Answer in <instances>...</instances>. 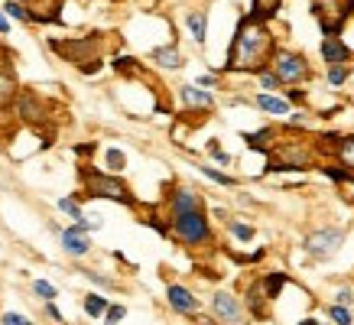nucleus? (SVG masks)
I'll return each instance as SVG.
<instances>
[{"mask_svg": "<svg viewBox=\"0 0 354 325\" xmlns=\"http://www.w3.org/2000/svg\"><path fill=\"white\" fill-rule=\"evenodd\" d=\"M273 53H277V43H273V32H270L267 23L244 17L237 23L234 39H231L225 72H263Z\"/></svg>", "mask_w": 354, "mask_h": 325, "instance_id": "nucleus-1", "label": "nucleus"}, {"mask_svg": "<svg viewBox=\"0 0 354 325\" xmlns=\"http://www.w3.org/2000/svg\"><path fill=\"white\" fill-rule=\"evenodd\" d=\"M82 183H85L88 198H108V202H120V205H137L133 192L127 189V183L114 173H97L91 166H82Z\"/></svg>", "mask_w": 354, "mask_h": 325, "instance_id": "nucleus-2", "label": "nucleus"}, {"mask_svg": "<svg viewBox=\"0 0 354 325\" xmlns=\"http://www.w3.org/2000/svg\"><path fill=\"white\" fill-rule=\"evenodd\" d=\"M172 238L185 244V248H202L212 241V225L205 212H189V215H172Z\"/></svg>", "mask_w": 354, "mask_h": 325, "instance_id": "nucleus-3", "label": "nucleus"}, {"mask_svg": "<svg viewBox=\"0 0 354 325\" xmlns=\"http://www.w3.org/2000/svg\"><path fill=\"white\" fill-rule=\"evenodd\" d=\"M101 43H104V36L101 32H91V36H85V39H53V53L62 55L65 62L72 65H88L95 62V59H101Z\"/></svg>", "mask_w": 354, "mask_h": 325, "instance_id": "nucleus-4", "label": "nucleus"}, {"mask_svg": "<svg viewBox=\"0 0 354 325\" xmlns=\"http://www.w3.org/2000/svg\"><path fill=\"white\" fill-rule=\"evenodd\" d=\"M312 13L319 17L325 36H338L344 20L354 13V0H312Z\"/></svg>", "mask_w": 354, "mask_h": 325, "instance_id": "nucleus-5", "label": "nucleus"}, {"mask_svg": "<svg viewBox=\"0 0 354 325\" xmlns=\"http://www.w3.org/2000/svg\"><path fill=\"white\" fill-rule=\"evenodd\" d=\"M273 75L279 78V85L296 88L299 82L309 78V62H306V55L292 53V49H277L273 53Z\"/></svg>", "mask_w": 354, "mask_h": 325, "instance_id": "nucleus-6", "label": "nucleus"}, {"mask_svg": "<svg viewBox=\"0 0 354 325\" xmlns=\"http://www.w3.org/2000/svg\"><path fill=\"white\" fill-rule=\"evenodd\" d=\"M344 244V228H315L309 238H306V250H309L315 260H328L335 257Z\"/></svg>", "mask_w": 354, "mask_h": 325, "instance_id": "nucleus-7", "label": "nucleus"}, {"mask_svg": "<svg viewBox=\"0 0 354 325\" xmlns=\"http://www.w3.org/2000/svg\"><path fill=\"white\" fill-rule=\"evenodd\" d=\"M277 162H270V173H290V169H309L315 156H312L309 143H286L277 147Z\"/></svg>", "mask_w": 354, "mask_h": 325, "instance_id": "nucleus-8", "label": "nucleus"}, {"mask_svg": "<svg viewBox=\"0 0 354 325\" xmlns=\"http://www.w3.org/2000/svg\"><path fill=\"white\" fill-rule=\"evenodd\" d=\"M212 315L221 325H244V303L237 299L234 292L215 290L212 292Z\"/></svg>", "mask_w": 354, "mask_h": 325, "instance_id": "nucleus-9", "label": "nucleus"}, {"mask_svg": "<svg viewBox=\"0 0 354 325\" xmlns=\"http://www.w3.org/2000/svg\"><path fill=\"white\" fill-rule=\"evenodd\" d=\"M13 108H17V118L23 120V124H30V127H43L46 124V101L36 91H20L17 95V101H13Z\"/></svg>", "mask_w": 354, "mask_h": 325, "instance_id": "nucleus-10", "label": "nucleus"}, {"mask_svg": "<svg viewBox=\"0 0 354 325\" xmlns=\"http://www.w3.org/2000/svg\"><path fill=\"white\" fill-rule=\"evenodd\" d=\"M59 241H62V248H65L68 257H85V254H91V241H88V221L85 218H82L78 225L59 231Z\"/></svg>", "mask_w": 354, "mask_h": 325, "instance_id": "nucleus-11", "label": "nucleus"}, {"mask_svg": "<svg viewBox=\"0 0 354 325\" xmlns=\"http://www.w3.org/2000/svg\"><path fill=\"white\" fill-rule=\"evenodd\" d=\"M166 303H169L172 313H179V315H198V296H195L192 290H185L183 283H169L166 286Z\"/></svg>", "mask_w": 354, "mask_h": 325, "instance_id": "nucleus-12", "label": "nucleus"}, {"mask_svg": "<svg viewBox=\"0 0 354 325\" xmlns=\"http://www.w3.org/2000/svg\"><path fill=\"white\" fill-rule=\"evenodd\" d=\"M189 212H205L202 195L195 192V189H189V185L172 189V195H169V215H189Z\"/></svg>", "mask_w": 354, "mask_h": 325, "instance_id": "nucleus-13", "label": "nucleus"}, {"mask_svg": "<svg viewBox=\"0 0 354 325\" xmlns=\"http://www.w3.org/2000/svg\"><path fill=\"white\" fill-rule=\"evenodd\" d=\"M179 98H183L185 111H212L215 108V95L205 91V88H198V85H183L179 88Z\"/></svg>", "mask_w": 354, "mask_h": 325, "instance_id": "nucleus-14", "label": "nucleus"}, {"mask_svg": "<svg viewBox=\"0 0 354 325\" xmlns=\"http://www.w3.org/2000/svg\"><path fill=\"white\" fill-rule=\"evenodd\" d=\"M150 59L160 65V68H183V65H185V55L179 53V46H176V43L156 46V49L150 53Z\"/></svg>", "mask_w": 354, "mask_h": 325, "instance_id": "nucleus-15", "label": "nucleus"}, {"mask_svg": "<svg viewBox=\"0 0 354 325\" xmlns=\"http://www.w3.org/2000/svg\"><path fill=\"white\" fill-rule=\"evenodd\" d=\"M322 59L328 65H348L351 62V49L338 39V36H325V43H322Z\"/></svg>", "mask_w": 354, "mask_h": 325, "instance_id": "nucleus-16", "label": "nucleus"}, {"mask_svg": "<svg viewBox=\"0 0 354 325\" xmlns=\"http://www.w3.org/2000/svg\"><path fill=\"white\" fill-rule=\"evenodd\" d=\"M20 95V85H17V75H13L7 65H0V111L13 108V101Z\"/></svg>", "mask_w": 354, "mask_h": 325, "instance_id": "nucleus-17", "label": "nucleus"}, {"mask_svg": "<svg viewBox=\"0 0 354 325\" xmlns=\"http://www.w3.org/2000/svg\"><path fill=\"white\" fill-rule=\"evenodd\" d=\"M332 156L338 160V166H342V169L354 173V137H338V140H335Z\"/></svg>", "mask_w": 354, "mask_h": 325, "instance_id": "nucleus-18", "label": "nucleus"}, {"mask_svg": "<svg viewBox=\"0 0 354 325\" xmlns=\"http://www.w3.org/2000/svg\"><path fill=\"white\" fill-rule=\"evenodd\" d=\"M254 104H257L260 111H267V114H277V118L290 114V101H286V98H277V95H267V91H260V95L254 98Z\"/></svg>", "mask_w": 354, "mask_h": 325, "instance_id": "nucleus-19", "label": "nucleus"}, {"mask_svg": "<svg viewBox=\"0 0 354 325\" xmlns=\"http://www.w3.org/2000/svg\"><path fill=\"white\" fill-rule=\"evenodd\" d=\"M267 296H263V290H260V280H254L250 283V286H247V309H250V313L257 315V319H263V315H267Z\"/></svg>", "mask_w": 354, "mask_h": 325, "instance_id": "nucleus-20", "label": "nucleus"}, {"mask_svg": "<svg viewBox=\"0 0 354 325\" xmlns=\"http://www.w3.org/2000/svg\"><path fill=\"white\" fill-rule=\"evenodd\" d=\"M283 7V0H254V7H250V20H257V23H267L277 17V10Z\"/></svg>", "mask_w": 354, "mask_h": 325, "instance_id": "nucleus-21", "label": "nucleus"}, {"mask_svg": "<svg viewBox=\"0 0 354 325\" xmlns=\"http://www.w3.org/2000/svg\"><path fill=\"white\" fill-rule=\"evenodd\" d=\"M185 30L192 32L195 46H205V30H208V20H205V13H202V10L185 13Z\"/></svg>", "mask_w": 354, "mask_h": 325, "instance_id": "nucleus-22", "label": "nucleus"}, {"mask_svg": "<svg viewBox=\"0 0 354 325\" xmlns=\"http://www.w3.org/2000/svg\"><path fill=\"white\" fill-rule=\"evenodd\" d=\"M286 283H290V277H286V273H267V277H260V290H263V296L273 303Z\"/></svg>", "mask_w": 354, "mask_h": 325, "instance_id": "nucleus-23", "label": "nucleus"}, {"mask_svg": "<svg viewBox=\"0 0 354 325\" xmlns=\"http://www.w3.org/2000/svg\"><path fill=\"white\" fill-rule=\"evenodd\" d=\"M108 299L104 296H97V292H88L85 296V315H91V319H104V313H108Z\"/></svg>", "mask_w": 354, "mask_h": 325, "instance_id": "nucleus-24", "label": "nucleus"}, {"mask_svg": "<svg viewBox=\"0 0 354 325\" xmlns=\"http://www.w3.org/2000/svg\"><path fill=\"white\" fill-rule=\"evenodd\" d=\"M3 17H7V20L30 23V10H26V3H13V0H3Z\"/></svg>", "mask_w": 354, "mask_h": 325, "instance_id": "nucleus-25", "label": "nucleus"}, {"mask_svg": "<svg viewBox=\"0 0 354 325\" xmlns=\"http://www.w3.org/2000/svg\"><path fill=\"white\" fill-rule=\"evenodd\" d=\"M59 212H65V215L72 218L75 225L85 218V212H82V205H78V198H59Z\"/></svg>", "mask_w": 354, "mask_h": 325, "instance_id": "nucleus-26", "label": "nucleus"}, {"mask_svg": "<svg viewBox=\"0 0 354 325\" xmlns=\"http://www.w3.org/2000/svg\"><path fill=\"white\" fill-rule=\"evenodd\" d=\"M351 78V65H328V85H344Z\"/></svg>", "mask_w": 354, "mask_h": 325, "instance_id": "nucleus-27", "label": "nucleus"}, {"mask_svg": "<svg viewBox=\"0 0 354 325\" xmlns=\"http://www.w3.org/2000/svg\"><path fill=\"white\" fill-rule=\"evenodd\" d=\"M114 72H120V75H133V72H140V62L137 59H130V55H114Z\"/></svg>", "mask_w": 354, "mask_h": 325, "instance_id": "nucleus-28", "label": "nucleus"}, {"mask_svg": "<svg viewBox=\"0 0 354 325\" xmlns=\"http://www.w3.org/2000/svg\"><path fill=\"white\" fill-rule=\"evenodd\" d=\"M104 160H108V169H111V173H120V169L127 166V156H124V150H118V147H111V150L104 153Z\"/></svg>", "mask_w": 354, "mask_h": 325, "instance_id": "nucleus-29", "label": "nucleus"}, {"mask_svg": "<svg viewBox=\"0 0 354 325\" xmlns=\"http://www.w3.org/2000/svg\"><path fill=\"white\" fill-rule=\"evenodd\" d=\"M198 173L208 176V179H212V183H218V185H227V189H231V185H237L231 176H225L221 169H212V166H198Z\"/></svg>", "mask_w": 354, "mask_h": 325, "instance_id": "nucleus-30", "label": "nucleus"}, {"mask_svg": "<svg viewBox=\"0 0 354 325\" xmlns=\"http://www.w3.org/2000/svg\"><path fill=\"white\" fill-rule=\"evenodd\" d=\"M231 234H234L237 241H254V225H247V221H231Z\"/></svg>", "mask_w": 354, "mask_h": 325, "instance_id": "nucleus-31", "label": "nucleus"}, {"mask_svg": "<svg viewBox=\"0 0 354 325\" xmlns=\"http://www.w3.org/2000/svg\"><path fill=\"white\" fill-rule=\"evenodd\" d=\"M32 292H36V296H43L46 303H53L55 292H59V290H55V286H53L49 280H32Z\"/></svg>", "mask_w": 354, "mask_h": 325, "instance_id": "nucleus-32", "label": "nucleus"}, {"mask_svg": "<svg viewBox=\"0 0 354 325\" xmlns=\"http://www.w3.org/2000/svg\"><path fill=\"white\" fill-rule=\"evenodd\" d=\"M328 315H332L335 325H351L354 322L351 309H344V306H328Z\"/></svg>", "mask_w": 354, "mask_h": 325, "instance_id": "nucleus-33", "label": "nucleus"}, {"mask_svg": "<svg viewBox=\"0 0 354 325\" xmlns=\"http://www.w3.org/2000/svg\"><path fill=\"white\" fill-rule=\"evenodd\" d=\"M260 88H263L267 95H273V91H277V88H279V78L273 75L270 68H263V72H260Z\"/></svg>", "mask_w": 354, "mask_h": 325, "instance_id": "nucleus-34", "label": "nucleus"}, {"mask_svg": "<svg viewBox=\"0 0 354 325\" xmlns=\"http://www.w3.org/2000/svg\"><path fill=\"white\" fill-rule=\"evenodd\" d=\"M124 315H127V306H108V313H104V325H118Z\"/></svg>", "mask_w": 354, "mask_h": 325, "instance_id": "nucleus-35", "label": "nucleus"}, {"mask_svg": "<svg viewBox=\"0 0 354 325\" xmlns=\"http://www.w3.org/2000/svg\"><path fill=\"white\" fill-rule=\"evenodd\" d=\"M0 322H3V325H32L30 319H26V315H20V313H3V315H0Z\"/></svg>", "mask_w": 354, "mask_h": 325, "instance_id": "nucleus-36", "label": "nucleus"}, {"mask_svg": "<svg viewBox=\"0 0 354 325\" xmlns=\"http://www.w3.org/2000/svg\"><path fill=\"white\" fill-rule=\"evenodd\" d=\"M335 306H344V309H348V306H354V290L342 286V290H338V303H335Z\"/></svg>", "mask_w": 354, "mask_h": 325, "instance_id": "nucleus-37", "label": "nucleus"}, {"mask_svg": "<svg viewBox=\"0 0 354 325\" xmlns=\"http://www.w3.org/2000/svg\"><path fill=\"white\" fill-rule=\"evenodd\" d=\"M208 150H212V156H215V162H221V166H227V162H231V156H227V153L221 150V147H218V143H212V147H208Z\"/></svg>", "mask_w": 354, "mask_h": 325, "instance_id": "nucleus-38", "label": "nucleus"}, {"mask_svg": "<svg viewBox=\"0 0 354 325\" xmlns=\"http://www.w3.org/2000/svg\"><path fill=\"white\" fill-rule=\"evenodd\" d=\"M218 82H221V75H218V72H215V75H202V78H198V88H212V85H218Z\"/></svg>", "mask_w": 354, "mask_h": 325, "instance_id": "nucleus-39", "label": "nucleus"}, {"mask_svg": "<svg viewBox=\"0 0 354 325\" xmlns=\"http://www.w3.org/2000/svg\"><path fill=\"white\" fill-rule=\"evenodd\" d=\"M85 277H88V280H91V283H97V286H108V290H111V286H114V283H111L108 277H101V273H85Z\"/></svg>", "mask_w": 354, "mask_h": 325, "instance_id": "nucleus-40", "label": "nucleus"}, {"mask_svg": "<svg viewBox=\"0 0 354 325\" xmlns=\"http://www.w3.org/2000/svg\"><path fill=\"white\" fill-rule=\"evenodd\" d=\"M46 315H49V319H55V322H62V313H59V306H55V303H46Z\"/></svg>", "mask_w": 354, "mask_h": 325, "instance_id": "nucleus-41", "label": "nucleus"}, {"mask_svg": "<svg viewBox=\"0 0 354 325\" xmlns=\"http://www.w3.org/2000/svg\"><path fill=\"white\" fill-rule=\"evenodd\" d=\"M75 153L78 156H91V153H95V143H82V147H75Z\"/></svg>", "mask_w": 354, "mask_h": 325, "instance_id": "nucleus-42", "label": "nucleus"}, {"mask_svg": "<svg viewBox=\"0 0 354 325\" xmlns=\"http://www.w3.org/2000/svg\"><path fill=\"white\" fill-rule=\"evenodd\" d=\"M7 32H10V20H7L3 10H0V36H7Z\"/></svg>", "mask_w": 354, "mask_h": 325, "instance_id": "nucleus-43", "label": "nucleus"}, {"mask_svg": "<svg viewBox=\"0 0 354 325\" xmlns=\"http://www.w3.org/2000/svg\"><path fill=\"white\" fill-rule=\"evenodd\" d=\"M299 325H319V322H315V319H302Z\"/></svg>", "mask_w": 354, "mask_h": 325, "instance_id": "nucleus-44", "label": "nucleus"}, {"mask_svg": "<svg viewBox=\"0 0 354 325\" xmlns=\"http://www.w3.org/2000/svg\"><path fill=\"white\" fill-rule=\"evenodd\" d=\"M13 3H30V0H13Z\"/></svg>", "mask_w": 354, "mask_h": 325, "instance_id": "nucleus-45", "label": "nucleus"}]
</instances>
